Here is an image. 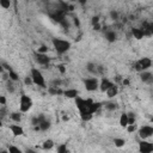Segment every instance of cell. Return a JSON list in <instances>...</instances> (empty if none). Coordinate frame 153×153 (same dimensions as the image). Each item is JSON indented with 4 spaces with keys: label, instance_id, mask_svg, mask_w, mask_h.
Listing matches in <instances>:
<instances>
[{
    "label": "cell",
    "instance_id": "52a82bcc",
    "mask_svg": "<svg viewBox=\"0 0 153 153\" xmlns=\"http://www.w3.org/2000/svg\"><path fill=\"white\" fill-rule=\"evenodd\" d=\"M137 133H139V136L140 139L142 140H147L149 139L151 136H153V126H141L139 129H137Z\"/></svg>",
    "mask_w": 153,
    "mask_h": 153
},
{
    "label": "cell",
    "instance_id": "ffe728a7",
    "mask_svg": "<svg viewBox=\"0 0 153 153\" xmlns=\"http://www.w3.org/2000/svg\"><path fill=\"white\" fill-rule=\"evenodd\" d=\"M104 108H105L108 111H115V110L118 108V105H117L116 102H114V100H109V102H106V103L104 104Z\"/></svg>",
    "mask_w": 153,
    "mask_h": 153
},
{
    "label": "cell",
    "instance_id": "44dd1931",
    "mask_svg": "<svg viewBox=\"0 0 153 153\" xmlns=\"http://www.w3.org/2000/svg\"><path fill=\"white\" fill-rule=\"evenodd\" d=\"M7 74H8V79L13 80L14 82L19 80V75H18V74H17V73H16V72H14L13 69H11V68H10V69L7 71Z\"/></svg>",
    "mask_w": 153,
    "mask_h": 153
},
{
    "label": "cell",
    "instance_id": "83f0119b",
    "mask_svg": "<svg viewBox=\"0 0 153 153\" xmlns=\"http://www.w3.org/2000/svg\"><path fill=\"white\" fill-rule=\"evenodd\" d=\"M128 120H129V124H133L136 122V116L134 112H128Z\"/></svg>",
    "mask_w": 153,
    "mask_h": 153
},
{
    "label": "cell",
    "instance_id": "d4e9b609",
    "mask_svg": "<svg viewBox=\"0 0 153 153\" xmlns=\"http://www.w3.org/2000/svg\"><path fill=\"white\" fill-rule=\"evenodd\" d=\"M114 143H115V146L116 147H123L124 145H126V140L124 139H121V137H115L114 139Z\"/></svg>",
    "mask_w": 153,
    "mask_h": 153
},
{
    "label": "cell",
    "instance_id": "836d02e7",
    "mask_svg": "<svg viewBox=\"0 0 153 153\" xmlns=\"http://www.w3.org/2000/svg\"><path fill=\"white\" fill-rule=\"evenodd\" d=\"M99 23V17L98 16H94V17H92V20H91V24H92V26L93 25H96V24H98Z\"/></svg>",
    "mask_w": 153,
    "mask_h": 153
},
{
    "label": "cell",
    "instance_id": "30bf717a",
    "mask_svg": "<svg viewBox=\"0 0 153 153\" xmlns=\"http://www.w3.org/2000/svg\"><path fill=\"white\" fill-rule=\"evenodd\" d=\"M140 79L142 82L147 84V85H153V72L151 71H143L140 73Z\"/></svg>",
    "mask_w": 153,
    "mask_h": 153
},
{
    "label": "cell",
    "instance_id": "3957f363",
    "mask_svg": "<svg viewBox=\"0 0 153 153\" xmlns=\"http://www.w3.org/2000/svg\"><path fill=\"white\" fill-rule=\"evenodd\" d=\"M30 75L33 80V85L36 86H39V87H44L45 86V80H44V76L42 74V72L36 68V67H32L31 71H30Z\"/></svg>",
    "mask_w": 153,
    "mask_h": 153
},
{
    "label": "cell",
    "instance_id": "6da1fadb",
    "mask_svg": "<svg viewBox=\"0 0 153 153\" xmlns=\"http://www.w3.org/2000/svg\"><path fill=\"white\" fill-rule=\"evenodd\" d=\"M75 104L82 121H90L93 117V114L100 108V103H96L92 99H84L81 97L75 98Z\"/></svg>",
    "mask_w": 153,
    "mask_h": 153
},
{
    "label": "cell",
    "instance_id": "484cf974",
    "mask_svg": "<svg viewBox=\"0 0 153 153\" xmlns=\"http://www.w3.org/2000/svg\"><path fill=\"white\" fill-rule=\"evenodd\" d=\"M0 6H1L4 10L10 8V6H11V0H0Z\"/></svg>",
    "mask_w": 153,
    "mask_h": 153
},
{
    "label": "cell",
    "instance_id": "4316f807",
    "mask_svg": "<svg viewBox=\"0 0 153 153\" xmlns=\"http://www.w3.org/2000/svg\"><path fill=\"white\" fill-rule=\"evenodd\" d=\"M126 129H127V131H128V133H134V131H136V130H137V127H136V124H135V123H133V124H128V126L126 127Z\"/></svg>",
    "mask_w": 153,
    "mask_h": 153
},
{
    "label": "cell",
    "instance_id": "8d00e7d4",
    "mask_svg": "<svg viewBox=\"0 0 153 153\" xmlns=\"http://www.w3.org/2000/svg\"><path fill=\"white\" fill-rule=\"evenodd\" d=\"M74 19V25H76V26H79L80 25V22H79V18H73Z\"/></svg>",
    "mask_w": 153,
    "mask_h": 153
},
{
    "label": "cell",
    "instance_id": "277c9868",
    "mask_svg": "<svg viewBox=\"0 0 153 153\" xmlns=\"http://www.w3.org/2000/svg\"><path fill=\"white\" fill-rule=\"evenodd\" d=\"M33 105V102L30 96L27 94H22L19 98V110L20 112H27Z\"/></svg>",
    "mask_w": 153,
    "mask_h": 153
},
{
    "label": "cell",
    "instance_id": "603a6c76",
    "mask_svg": "<svg viewBox=\"0 0 153 153\" xmlns=\"http://www.w3.org/2000/svg\"><path fill=\"white\" fill-rule=\"evenodd\" d=\"M10 118L12 121H14L16 123H19L20 120H22V115L19 112H12V114H10Z\"/></svg>",
    "mask_w": 153,
    "mask_h": 153
},
{
    "label": "cell",
    "instance_id": "f546056e",
    "mask_svg": "<svg viewBox=\"0 0 153 153\" xmlns=\"http://www.w3.org/2000/svg\"><path fill=\"white\" fill-rule=\"evenodd\" d=\"M24 84H25L26 86H30V85H32V84H33V80H32L31 75L25 76V79H24Z\"/></svg>",
    "mask_w": 153,
    "mask_h": 153
},
{
    "label": "cell",
    "instance_id": "74e56055",
    "mask_svg": "<svg viewBox=\"0 0 153 153\" xmlns=\"http://www.w3.org/2000/svg\"><path fill=\"white\" fill-rule=\"evenodd\" d=\"M93 30H100V24L98 23V24H96V25H93Z\"/></svg>",
    "mask_w": 153,
    "mask_h": 153
},
{
    "label": "cell",
    "instance_id": "8992f818",
    "mask_svg": "<svg viewBox=\"0 0 153 153\" xmlns=\"http://www.w3.org/2000/svg\"><path fill=\"white\" fill-rule=\"evenodd\" d=\"M84 86L86 88V91L88 92H93L99 88V80L97 76H91V78H86L84 80Z\"/></svg>",
    "mask_w": 153,
    "mask_h": 153
},
{
    "label": "cell",
    "instance_id": "f1b7e54d",
    "mask_svg": "<svg viewBox=\"0 0 153 153\" xmlns=\"http://www.w3.org/2000/svg\"><path fill=\"white\" fill-rule=\"evenodd\" d=\"M7 152H10V153H22V149L18 148V147H16V146H10L8 149H7Z\"/></svg>",
    "mask_w": 153,
    "mask_h": 153
},
{
    "label": "cell",
    "instance_id": "8fae6325",
    "mask_svg": "<svg viewBox=\"0 0 153 153\" xmlns=\"http://www.w3.org/2000/svg\"><path fill=\"white\" fill-rule=\"evenodd\" d=\"M112 85H114V82L111 80H109L108 78H102L99 81V90L102 92H106Z\"/></svg>",
    "mask_w": 153,
    "mask_h": 153
},
{
    "label": "cell",
    "instance_id": "ab89813d",
    "mask_svg": "<svg viewBox=\"0 0 153 153\" xmlns=\"http://www.w3.org/2000/svg\"><path fill=\"white\" fill-rule=\"evenodd\" d=\"M78 1H79V4H80V5H82V6H84V5L86 4V1H87V0H78Z\"/></svg>",
    "mask_w": 153,
    "mask_h": 153
},
{
    "label": "cell",
    "instance_id": "cb8c5ba5",
    "mask_svg": "<svg viewBox=\"0 0 153 153\" xmlns=\"http://www.w3.org/2000/svg\"><path fill=\"white\" fill-rule=\"evenodd\" d=\"M42 147H43V149H51V148L54 147V141L50 140V139H48V140H45V141L43 142Z\"/></svg>",
    "mask_w": 153,
    "mask_h": 153
},
{
    "label": "cell",
    "instance_id": "5b68a950",
    "mask_svg": "<svg viewBox=\"0 0 153 153\" xmlns=\"http://www.w3.org/2000/svg\"><path fill=\"white\" fill-rule=\"evenodd\" d=\"M152 66V60L149 57H141L139 61H136L134 63V69L139 73L143 72V71H147Z\"/></svg>",
    "mask_w": 153,
    "mask_h": 153
},
{
    "label": "cell",
    "instance_id": "4dcf8cb0",
    "mask_svg": "<svg viewBox=\"0 0 153 153\" xmlns=\"http://www.w3.org/2000/svg\"><path fill=\"white\" fill-rule=\"evenodd\" d=\"M37 53L47 54V53H48V47H47V45H41L39 48H37Z\"/></svg>",
    "mask_w": 153,
    "mask_h": 153
},
{
    "label": "cell",
    "instance_id": "7c38bea8",
    "mask_svg": "<svg viewBox=\"0 0 153 153\" xmlns=\"http://www.w3.org/2000/svg\"><path fill=\"white\" fill-rule=\"evenodd\" d=\"M8 128H10L11 133H12L14 136H22V135L24 134V129H23V127H20L19 124H11Z\"/></svg>",
    "mask_w": 153,
    "mask_h": 153
},
{
    "label": "cell",
    "instance_id": "7402d4cb",
    "mask_svg": "<svg viewBox=\"0 0 153 153\" xmlns=\"http://www.w3.org/2000/svg\"><path fill=\"white\" fill-rule=\"evenodd\" d=\"M14 81L13 80H11V79H7V81H6V90L10 92V93H13L14 92V90H16V87H14V84H13Z\"/></svg>",
    "mask_w": 153,
    "mask_h": 153
},
{
    "label": "cell",
    "instance_id": "e0dca14e",
    "mask_svg": "<svg viewBox=\"0 0 153 153\" xmlns=\"http://www.w3.org/2000/svg\"><path fill=\"white\" fill-rule=\"evenodd\" d=\"M105 93H106V97L111 99V98H114L115 96H117V93H118V87L114 84V85H112V86H111V87H110Z\"/></svg>",
    "mask_w": 153,
    "mask_h": 153
},
{
    "label": "cell",
    "instance_id": "ba28073f",
    "mask_svg": "<svg viewBox=\"0 0 153 153\" xmlns=\"http://www.w3.org/2000/svg\"><path fill=\"white\" fill-rule=\"evenodd\" d=\"M35 61L39 65V66H48L50 62V57L47 54H42V53H35Z\"/></svg>",
    "mask_w": 153,
    "mask_h": 153
},
{
    "label": "cell",
    "instance_id": "d590c367",
    "mask_svg": "<svg viewBox=\"0 0 153 153\" xmlns=\"http://www.w3.org/2000/svg\"><path fill=\"white\" fill-rule=\"evenodd\" d=\"M0 105H6V97L0 96Z\"/></svg>",
    "mask_w": 153,
    "mask_h": 153
},
{
    "label": "cell",
    "instance_id": "2e32d148",
    "mask_svg": "<svg viewBox=\"0 0 153 153\" xmlns=\"http://www.w3.org/2000/svg\"><path fill=\"white\" fill-rule=\"evenodd\" d=\"M86 71H87L90 74H92V75H97V74H98V66L94 65L93 62H88V63L86 65Z\"/></svg>",
    "mask_w": 153,
    "mask_h": 153
},
{
    "label": "cell",
    "instance_id": "d6986e66",
    "mask_svg": "<svg viewBox=\"0 0 153 153\" xmlns=\"http://www.w3.org/2000/svg\"><path fill=\"white\" fill-rule=\"evenodd\" d=\"M129 124V120H128V114L127 112H122L120 116V126L126 128Z\"/></svg>",
    "mask_w": 153,
    "mask_h": 153
},
{
    "label": "cell",
    "instance_id": "e575fe53",
    "mask_svg": "<svg viewBox=\"0 0 153 153\" xmlns=\"http://www.w3.org/2000/svg\"><path fill=\"white\" fill-rule=\"evenodd\" d=\"M57 71H59L60 73H62V74L66 73V68H65L63 65H59V66H57Z\"/></svg>",
    "mask_w": 153,
    "mask_h": 153
},
{
    "label": "cell",
    "instance_id": "1f68e13d",
    "mask_svg": "<svg viewBox=\"0 0 153 153\" xmlns=\"http://www.w3.org/2000/svg\"><path fill=\"white\" fill-rule=\"evenodd\" d=\"M68 149H67V146L66 145H60L59 147H57V152L59 153H66Z\"/></svg>",
    "mask_w": 153,
    "mask_h": 153
},
{
    "label": "cell",
    "instance_id": "5bb4252c",
    "mask_svg": "<svg viewBox=\"0 0 153 153\" xmlns=\"http://www.w3.org/2000/svg\"><path fill=\"white\" fill-rule=\"evenodd\" d=\"M104 36H105V39L108 42H110V43H112V42H115L117 39V33H116L115 30H106Z\"/></svg>",
    "mask_w": 153,
    "mask_h": 153
},
{
    "label": "cell",
    "instance_id": "d6a6232c",
    "mask_svg": "<svg viewBox=\"0 0 153 153\" xmlns=\"http://www.w3.org/2000/svg\"><path fill=\"white\" fill-rule=\"evenodd\" d=\"M110 17H111V19H114V20H117V19H118V13H117V11L112 10V11L110 12Z\"/></svg>",
    "mask_w": 153,
    "mask_h": 153
},
{
    "label": "cell",
    "instance_id": "4fadbf2b",
    "mask_svg": "<svg viewBox=\"0 0 153 153\" xmlns=\"http://www.w3.org/2000/svg\"><path fill=\"white\" fill-rule=\"evenodd\" d=\"M63 96L71 99H75L76 97H79V91L76 88H67L63 91Z\"/></svg>",
    "mask_w": 153,
    "mask_h": 153
},
{
    "label": "cell",
    "instance_id": "f35d334b",
    "mask_svg": "<svg viewBox=\"0 0 153 153\" xmlns=\"http://www.w3.org/2000/svg\"><path fill=\"white\" fill-rule=\"evenodd\" d=\"M122 84H123L124 86H128V85H129V80H128V79H123V80H122Z\"/></svg>",
    "mask_w": 153,
    "mask_h": 153
},
{
    "label": "cell",
    "instance_id": "9a60e30c",
    "mask_svg": "<svg viewBox=\"0 0 153 153\" xmlns=\"http://www.w3.org/2000/svg\"><path fill=\"white\" fill-rule=\"evenodd\" d=\"M131 33H133L134 38H136V39H141V38H143V37L146 36L145 30H143L142 27H134V29L131 30Z\"/></svg>",
    "mask_w": 153,
    "mask_h": 153
},
{
    "label": "cell",
    "instance_id": "60d3db41",
    "mask_svg": "<svg viewBox=\"0 0 153 153\" xmlns=\"http://www.w3.org/2000/svg\"><path fill=\"white\" fill-rule=\"evenodd\" d=\"M151 121H152V123H153V117H152V118H151Z\"/></svg>",
    "mask_w": 153,
    "mask_h": 153
},
{
    "label": "cell",
    "instance_id": "7a4b0ae2",
    "mask_svg": "<svg viewBox=\"0 0 153 153\" xmlns=\"http://www.w3.org/2000/svg\"><path fill=\"white\" fill-rule=\"evenodd\" d=\"M53 47L57 51V54H66L71 49V42L63 38H53Z\"/></svg>",
    "mask_w": 153,
    "mask_h": 153
},
{
    "label": "cell",
    "instance_id": "9c48e42d",
    "mask_svg": "<svg viewBox=\"0 0 153 153\" xmlns=\"http://www.w3.org/2000/svg\"><path fill=\"white\" fill-rule=\"evenodd\" d=\"M139 151L141 153H151L153 152V143L141 139V141L139 142Z\"/></svg>",
    "mask_w": 153,
    "mask_h": 153
},
{
    "label": "cell",
    "instance_id": "ac0fdd59",
    "mask_svg": "<svg viewBox=\"0 0 153 153\" xmlns=\"http://www.w3.org/2000/svg\"><path fill=\"white\" fill-rule=\"evenodd\" d=\"M48 93H50L51 96H57V94H63V91L59 88V86L51 85L48 87Z\"/></svg>",
    "mask_w": 153,
    "mask_h": 153
}]
</instances>
